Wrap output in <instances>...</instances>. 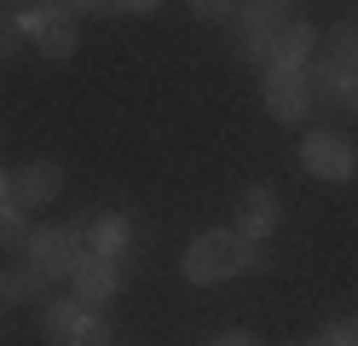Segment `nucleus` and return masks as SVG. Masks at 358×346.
<instances>
[{
	"label": "nucleus",
	"instance_id": "obj_1",
	"mask_svg": "<svg viewBox=\"0 0 358 346\" xmlns=\"http://www.w3.org/2000/svg\"><path fill=\"white\" fill-rule=\"evenodd\" d=\"M260 266V248L243 237V231H203L191 248H185V277L191 283H226V277H243Z\"/></svg>",
	"mask_w": 358,
	"mask_h": 346
},
{
	"label": "nucleus",
	"instance_id": "obj_2",
	"mask_svg": "<svg viewBox=\"0 0 358 346\" xmlns=\"http://www.w3.org/2000/svg\"><path fill=\"white\" fill-rule=\"evenodd\" d=\"M24 260L47 277H70L81 260H87V231H76V225H52V231H35L29 237V248H24Z\"/></svg>",
	"mask_w": 358,
	"mask_h": 346
},
{
	"label": "nucleus",
	"instance_id": "obj_3",
	"mask_svg": "<svg viewBox=\"0 0 358 346\" xmlns=\"http://www.w3.org/2000/svg\"><path fill=\"white\" fill-rule=\"evenodd\" d=\"M301 168L312 179H329V185H341L358 173V150H352V138L347 133H329V127H312L301 138Z\"/></svg>",
	"mask_w": 358,
	"mask_h": 346
},
{
	"label": "nucleus",
	"instance_id": "obj_4",
	"mask_svg": "<svg viewBox=\"0 0 358 346\" xmlns=\"http://www.w3.org/2000/svg\"><path fill=\"white\" fill-rule=\"evenodd\" d=\"M312 104H318L312 64H301V69H266V110H272L278 122H306Z\"/></svg>",
	"mask_w": 358,
	"mask_h": 346
},
{
	"label": "nucleus",
	"instance_id": "obj_5",
	"mask_svg": "<svg viewBox=\"0 0 358 346\" xmlns=\"http://www.w3.org/2000/svg\"><path fill=\"white\" fill-rule=\"evenodd\" d=\"M24 29H29V41L41 46V58H76V46H81V35H76V17L64 12L58 0H41V6H29Z\"/></svg>",
	"mask_w": 358,
	"mask_h": 346
},
{
	"label": "nucleus",
	"instance_id": "obj_6",
	"mask_svg": "<svg viewBox=\"0 0 358 346\" xmlns=\"http://www.w3.org/2000/svg\"><path fill=\"white\" fill-rule=\"evenodd\" d=\"M58 191H64V168H58V161H29V168H17V173H12L6 202H12V208H24V214H35V208H47Z\"/></svg>",
	"mask_w": 358,
	"mask_h": 346
},
{
	"label": "nucleus",
	"instance_id": "obj_7",
	"mask_svg": "<svg viewBox=\"0 0 358 346\" xmlns=\"http://www.w3.org/2000/svg\"><path fill=\"white\" fill-rule=\"evenodd\" d=\"M278 219H283V202H278V191H272V185H249V191L237 196V231H243L249 243L272 237V231H278Z\"/></svg>",
	"mask_w": 358,
	"mask_h": 346
},
{
	"label": "nucleus",
	"instance_id": "obj_8",
	"mask_svg": "<svg viewBox=\"0 0 358 346\" xmlns=\"http://www.w3.org/2000/svg\"><path fill=\"white\" fill-rule=\"evenodd\" d=\"M70 283H76V300L104 306V300H116V289H122V266H116V260H99V254H87V260L70 271Z\"/></svg>",
	"mask_w": 358,
	"mask_h": 346
},
{
	"label": "nucleus",
	"instance_id": "obj_9",
	"mask_svg": "<svg viewBox=\"0 0 358 346\" xmlns=\"http://www.w3.org/2000/svg\"><path fill=\"white\" fill-rule=\"evenodd\" d=\"M87 254H99V260H127L133 254V219L127 214H99L87 225Z\"/></svg>",
	"mask_w": 358,
	"mask_h": 346
},
{
	"label": "nucleus",
	"instance_id": "obj_10",
	"mask_svg": "<svg viewBox=\"0 0 358 346\" xmlns=\"http://www.w3.org/2000/svg\"><path fill=\"white\" fill-rule=\"evenodd\" d=\"M312 58H318V29L289 17L283 29L272 35V69H301V64H312Z\"/></svg>",
	"mask_w": 358,
	"mask_h": 346
},
{
	"label": "nucleus",
	"instance_id": "obj_11",
	"mask_svg": "<svg viewBox=\"0 0 358 346\" xmlns=\"http://www.w3.org/2000/svg\"><path fill=\"white\" fill-rule=\"evenodd\" d=\"M312 81H318V99H324V104H335V110H358V69H341V64L318 58Z\"/></svg>",
	"mask_w": 358,
	"mask_h": 346
},
{
	"label": "nucleus",
	"instance_id": "obj_12",
	"mask_svg": "<svg viewBox=\"0 0 358 346\" xmlns=\"http://www.w3.org/2000/svg\"><path fill=\"white\" fill-rule=\"evenodd\" d=\"M87 312H93V306H87V300H52V306H47V335L52 340H76L81 329H87Z\"/></svg>",
	"mask_w": 358,
	"mask_h": 346
},
{
	"label": "nucleus",
	"instance_id": "obj_13",
	"mask_svg": "<svg viewBox=\"0 0 358 346\" xmlns=\"http://www.w3.org/2000/svg\"><path fill=\"white\" fill-rule=\"evenodd\" d=\"M289 0H237V29H283Z\"/></svg>",
	"mask_w": 358,
	"mask_h": 346
},
{
	"label": "nucleus",
	"instance_id": "obj_14",
	"mask_svg": "<svg viewBox=\"0 0 358 346\" xmlns=\"http://www.w3.org/2000/svg\"><path fill=\"white\" fill-rule=\"evenodd\" d=\"M41 289H47V277H41L29 260L12 266L6 277H0V300H41Z\"/></svg>",
	"mask_w": 358,
	"mask_h": 346
},
{
	"label": "nucleus",
	"instance_id": "obj_15",
	"mask_svg": "<svg viewBox=\"0 0 358 346\" xmlns=\"http://www.w3.org/2000/svg\"><path fill=\"white\" fill-rule=\"evenodd\" d=\"M324 58H329V64H341V69H358V23H335V29H329V46H324Z\"/></svg>",
	"mask_w": 358,
	"mask_h": 346
},
{
	"label": "nucleus",
	"instance_id": "obj_16",
	"mask_svg": "<svg viewBox=\"0 0 358 346\" xmlns=\"http://www.w3.org/2000/svg\"><path fill=\"white\" fill-rule=\"evenodd\" d=\"M0 248H29V225H24V208H12V202H0Z\"/></svg>",
	"mask_w": 358,
	"mask_h": 346
},
{
	"label": "nucleus",
	"instance_id": "obj_17",
	"mask_svg": "<svg viewBox=\"0 0 358 346\" xmlns=\"http://www.w3.org/2000/svg\"><path fill=\"white\" fill-rule=\"evenodd\" d=\"M272 35L278 29H243V58L260 64V69H272Z\"/></svg>",
	"mask_w": 358,
	"mask_h": 346
},
{
	"label": "nucleus",
	"instance_id": "obj_18",
	"mask_svg": "<svg viewBox=\"0 0 358 346\" xmlns=\"http://www.w3.org/2000/svg\"><path fill=\"white\" fill-rule=\"evenodd\" d=\"M29 41V29H24V17H0V58H12L17 46Z\"/></svg>",
	"mask_w": 358,
	"mask_h": 346
},
{
	"label": "nucleus",
	"instance_id": "obj_19",
	"mask_svg": "<svg viewBox=\"0 0 358 346\" xmlns=\"http://www.w3.org/2000/svg\"><path fill=\"white\" fill-rule=\"evenodd\" d=\"M191 12L208 23H226V17H237V0H191Z\"/></svg>",
	"mask_w": 358,
	"mask_h": 346
},
{
	"label": "nucleus",
	"instance_id": "obj_20",
	"mask_svg": "<svg viewBox=\"0 0 358 346\" xmlns=\"http://www.w3.org/2000/svg\"><path fill=\"white\" fill-rule=\"evenodd\" d=\"M324 335H329V346H358V312H352V317H341V323H329Z\"/></svg>",
	"mask_w": 358,
	"mask_h": 346
},
{
	"label": "nucleus",
	"instance_id": "obj_21",
	"mask_svg": "<svg viewBox=\"0 0 358 346\" xmlns=\"http://www.w3.org/2000/svg\"><path fill=\"white\" fill-rule=\"evenodd\" d=\"M70 346H116V340H110V329H104L99 317H87V329H81V335H76Z\"/></svg>",
	"mask_w": 358,
	"mask_h": 346
},
{
	"label": "nucleus",
	"instance_id": "obj_22",
	"mask_svg": "<svg viewBox=\"0 0 358 346\" xmlns=\"http://www.w3.org/2000/svg\"><path fill=\"white\" fill-rule=\"evenodd\" d=\"M58 6H64V12H70V17H81V12H87V17H93V12H110V0H58Z\"/></svg>",
	"mask_w": 358,
	"mask_h": 346
},
{
	"label": "nucleus",
	"instance_id": "obj_23",
	"mask_svg": "<svg viewBox=\"0 0 358 346\" xmlns=\"http://www.w3.org/2000/svg\"><path fill=\"white\" fill-rule=\"evenodd\" d=\"M214 346H260V335H249V329H226Z\"/></svg>",
	"mask_w": 358,
	"mask_h": 346
},
{
	"label": "nucleus",
	"instance_id": "obj_24",
	"mask_svg": "<svg viewBox=\"0 0 358 346\" xmlns=\"http://www.w3.org/2000/svg\"><path fill=\"white\" fill-rule=\"evenodd\" d=\"M162 0H110V12H156Z\"/></svg>",
	"mask_w": 358,
	"mask_h": 346
},
{
	"label": "nucleus",
	"instance_id": "obj_25",
	"mask_svg": "<svg viewBox=\"0 0 358 346\" xmlns=\"http://www.w3.org/2000/svg\"><path fill=\"white\" fill-rule=\"evenodd\" d=\"M295 346H329V335L318 329V335H312V340H295Z\"/></svg>",
	"mask_w": 358,
	"mask_h": 346
},
{
	"label": "nucleus",
	"instance_id": "obj_26",
	"mask_svg": "<svg viewBox=\"0 0 358 346\" xmlns=\"http://www.w3.org/2000/svg\"><path fill=\"white\" fill-rule=\"evenodd\" d=\"M6 185H12V173H6V168H0V202H6Z\"/></svg>",
	"mask_w": 358,
	"mask_h": 346
},
{
	"label": "nucleus",
	"instance_id": "obj_27",
	"mask_svg": "<svg viewBox=\"0 0 358 346\" xmlns=\"http://www.w3.org/2000/svg\"><path fill=\"white\" fill-rule=\"evenodd\" d=\"M52 346H70V340H52Z\"/></svg>",
	"mask_w": 358,
	"mask_h": 346
}]
</instances>
